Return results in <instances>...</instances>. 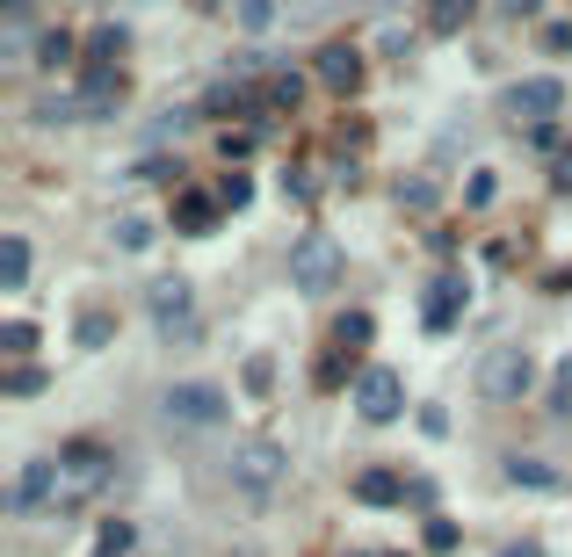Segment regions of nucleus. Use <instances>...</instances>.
Masks as SVG:
<instances>
[{
	"instance_id": "1",
	"label": "nucleus",
	"mask_w": 572,
	"mask_h": 557,
	"mask_svg": "<svg viewBox=\"0 0 572 557\" xmlns=\"http://www.w3.org/2000/svg\"><path fill=\"white\" fill-rule=\"evenodd\" d=\"M109 471H116V456L102 442H66V449H58V514L87 507L109 485Z\"/></svg>"
},
{
	"instance_id": "2",
	"label": "nucleus",
	"mask_w": 572,
	"mask_h": 557,
	"mask_svg": "<svg viewBox=\"0 0 572 557\" xmlns=\"http://www.w3.org/2000/svg\"><path fill=\"white\" fill-rule=\"evenodd\" d=\"M283 471H290V456H283L276 435H247V442L232 449V492H239V500H254V507L283 485Z\"/></svg>"
},
{
	"instance_id": "3",
	"label": "nucleus",
	"mask_w": 572,
	"mask_h": 557,
	"mask_svg": "<svg viewBox=\"0 0 572 557\" xmlns=\"http://www.w3.org/2000/svg\"><path fill=\"white\" fill-rule=\"evenodd\" d=\"M471 384H478V398H493V406H515V398L536 384V362H529V348H486Z\"/></svg>"
},
{
	"instance_id": "4",
	"label": "nucleus",
	"mask_w": 572,
	"mask_h": 557,
	"mask_svg": "<svg viewBox=\"0 0 572 557\" xmlns=\"http://www.w3.org/2000/svg\"><path fill=\"white\" fill-rule=\"evenodd\" d=\"M341 283V246L326 239V232H305L290 246V290H305V297H319V290H334Z\"/></svg>"
},
{
	"instance_id": "5",
	"label": "nucleus",
	"mask_w": 572,
	"mask_h": 557,
	"mask_svg": "<svg viewBox=\"0 0 572 557\" xmlns=\"http://www.w3.org/2000/svg\"><path fill=\"white\" fill-rule=\"evenodd\" d=\"M160 413H167V427H218V420L232 413V398H225L218 384H174V391L160 398Z\"/></svg>"
},
{
	"instance_id": "6",
	"label": "nucleus",
	"mask_w": 572,
	"mask_h": 557,
	"mask_svg": "<svg viewBox=\"0 0 572 557\" xmlns=\"http://www.w3.org/2000/svg\"><path fill=\"white\" fill-rule=\"evenodd\" d=\"M145 312H153L160 340H196V290L182 283V275H167V283H153V297H145Z\"/></svg>"
},
{
	"instance_id": "7",
	"label": "nucleus",
	"mask_w": 572,
	"mask_h": 557,
	"mask_svg": "<svg viewBox=\"0 0 572 557\" xmlns=\"http://www.w3.org/2000/svg\"><path fill=\"white\" fill-rule=\"evenodd\" d=\"M399 406H406V384H399V369H363L355 377V413L363 420H399Z\"/></svg>"
},
{
	"instance_id": "8",
	"label": "nucleus",
	"mask_w": 572,
	"mask_h": 557,
	"mask_svg": "<svg viewBox=\"0 0 572 557\" xmlns=\"http://www.w3.org/2000/svg\"><path fill=\"white\" fill-rule=\"evenodd\" d=\"M58 514V463H22L8 485V514Z\"/></svg>"
},
{
	"instance_id": "9",
	"label": "nucleus",
	"mask_w": 572,
	"mask_h": 557,
	"mask_svg": "<svg viewBox=\"0 0 572 557\" xmlns=\"http://www.w3.org/2000/svg\"><path fill=\"white\" fill-rule=\"evenodd\" d=\"M565 109V80H551V73H536V80H522L515 95H507V116H522V123H536V131H544V123Z\"/></svg>"
},
{
	"instance_id": "10",
	"label": "nucleus",
	"mask_w": 572,
	"mask_h": 557,
	"mask_svg": "<svg viewBox=\"0 0 572 557\" xmlns=\"http://www.w3.org/2000/svg\"><path fill=\"white\" fill-rule=\"evenodd\" d=\"M464 304H471V290H464V275H442V283L428 290V333H449L464 319Z\"/></svg>"
},
{
	"instance_id": "11",
	"label": "nucleus",
	"mask_w": 572,
	"mask_h": 557,
	"mask_svg": "<svg viewBox=\"0 0 572 557\" xmlns=\"http://www.w3.org/2000/svg\"><path fill=\"white\" fill-rule=\"evenodd\" d=\"M116 102H124V73H116V66H87V80H80V109H87V116H109Z\"/></svg>"
},
{
	"instance_id": "12",
	"label": "nucleus",
	"mask_w": 572,
	"mask_h": 557,
	"mask_svg": "<svg viewBox=\"0 0 572 557\" xmlns=\"http://www.w3.org/2000/svg\"><path fill=\"white\" fill-rule=\"evenodd\" d=\"M319 80L334 87V95H355V87H363V51H348V44L319 51Z\"/></svg>"
},
{
	"instance_id": "13",
	"label": "nucleus",
	"mask_w": 572,
	"mask_h": 557,
	"mask_svg": "<svg viewBox=\"0 0 572 557\" xmlns=\"http://www.w3.org/2000/svg\"><path fill=\"white\" fill-rule=\"evenodd\" d=\"M218 196H203V189H182V196H174V232H210V225H218Z\"/></svg>"
},
{
	"instance_id": "14",
	"label": "nucleus",
	"mask_w": 572,
	"mask_h": 557,
	"mask_svg": "<svg viewBox=\"0 0 572 557\" xmlns=\"http://www.w3.org/2000/svg\"><path fill=\"white\" fill-rule=\"evenodd\" d=\"M355 500H363V507H399L406 500V478L399 471H363V478H355Z\"/></svg>"
},
{
	"instance_id": "15",
	"label": "nucleus",
	"mask_w": 572,
	"mask_h": 557,
	"mask_svg": "<svg viewBox=\"0 0 572 557\" xmlns=\"http://www.w3.org/2000/svg\"><path fill=\"white\" fill-rule=\"evenodd\" d=\"M29 283V239H0V290H22Z\"/></svg>"
},
{
	"instance_id": "16",
	"label": "nucleus",
	"mask_w": 572,
	"mask_h": 557,
	"mask_svg": "<svg viewBox=\"0 0 572 557\" xmlns=\"http://www.w3.org/2000/svg\"><path fill=\"white\" fill-rule=\"evenodd\" d=\"M507 485H529V492H558V471L544 456H515L507 463Z\"/></svg>"
},
{
	"instance_id": "17",
	"label": "nucleus",
	"mask_w": 572,
	"mask_h": 557,
	"mask_svg": "<svg viewBox=\"0 0 572 557\" xmlns=\"http://www.w3.org/2000/svg\"><path fill=\"white\" fill-rule=\"evenodd\" d=\"M471 15H478V0H435V8H428V29H435V37H457Z\"/></svg>"
},
{
	"instance_id": "18",
	"label": "nucleus",
	"mask_w": 572,
	"mask_h": 557,
	"mask_svg": "<svg viewBox=\"0 0 572 557\" xmlns=\"http://www.w3.org/2000/svg\"><path fill=\"white\" fill-rule=\"evenodd\" d=\"M276 15H283L276 0H232V22L247 29V37H261V29H276Z\"/></svg>"
},
{
	"instance_id": "19",
	"label": "nucleus",
	"mask_w": 572,
	"mask_h": 557,
	"mask_svg": "<svg viewBox=\"0 0 572 557\" xmlns=\"http://www.w3.org/2000/svg\"><path fill=\"white\" fill-rule=\"evenodd\" d=\"M297 95H305V80H297V73H268L261 80V109H297Z\"/></svg>"
},
{
	"instance_id": "20",
	"label": "nucleus",
	"mask_w": 572,
	"mask_h": 557,
	"mask_svg": "<svg viewBox=\"0 0 572 557\" xmlns=\"http://www.w3.org/2000/svg\"><path fill=\"white\" fill-rule=\"evenodd\" d=\"M116 58H124V29L102 22L95 37H87V66H116Z\"/></svg>"
},
{
	"instance_id": "21",
	"label": "nucleus",
	"mask_w": 572,
	"mask_h": 557,
	"mask_svg": "<svg viewBox=\"0 0 572 557\" xmlns=\"http://www.w3.org/2000/svg\"><path fill=\"white\" fill-rule=\"evenodd\" d=\"M29 348H37V326H29V319H8V326H0V355H8V362H22Z\"/></svg>"
},
{
	"instance_id": "22",
	"label": "nucleus",
	"mask_w": 572,
	"mask_h": 557,
	"mask_svg": "<svg viewBox=\"0 0 572 557\" xmlns=\"http://www.w3.org/2000/svg\"><path fill=\"white\" fill-rule=\"evenodd\" d=\"M0 391H8V398H37V391H44V369H37V362H15Z\"/></svg>"
},
{
	"instance_id": "23",
	"label": "nucleus",
	"mask_w": 572,
	"mask_h": 557,
	"mask_svg": "<svg viewBox=\"0 0 572 557\" xmlns=\"http://www.w3.org/2000/svg\"><path fill=\"white\" fill-rule=\"evenodd\" d=\"M66 58H73V37L66 29H44L37 37V66H66Z\"/></svg>"
},
{
	"instance_id": "24",
	"label": "nucleus",
	"mask_w": 572,
	"mask_h": 557,
	"mask_svg": "<svg viewBox=\"0 0 572 557\" xmlns=\"http://www.w3.org/2000/svg\"><path fill=\"white\" fill-rule=\"evenodd\" d=\"M37 116H44V123H80L87 109H80V95H44V102H37Z\"/></svg>"
},
{
	"instance_id": "25",
	"label": "nucleus",
	"mask_w": 572,
	"mask_h": 557,
	"mask_svg": "<svg viewBox=\"0 0 572 557\" xmlns=\"http://www.w3.org/2000/svg\"><path fill=\"white\" fill-rule=\"evenodd\" d=\"M116 246H124V254H145V246H153V225L145 218H116Z\"/></svg>"
},
{
	"instance_id": "26",
	"label": "nucleus",
	"mask_w": 572,
	"mask_h": 557,
	"mask_svg": "<svg viewBox=\"0 0 572 557\" xmlns=\"http://www.w3.org/2000/svg\"><path fill=\"white\" fill-rule=\"evenodd\" d=\"M95 557H131V521H102V543Z\"/></svg>"
},
{
	"instance_id": "27",
	"label": "nucleus",
	"mask_w": 572,
	"mask_h": 557,
	"mask_svg": "<svg viewBox=\"0 0 572 557\" xmlns=\"http://www.w3.org/2000/svg\"><path fill=\"white\" fill-rule=\"evenodd\" d=\"M218 203H225V210H247V203H254V181H247V174H225V181H218Z\"/></svg>"
},
{
	"instance_id": "28",
	"label": "nucleus",
	"mask_w": 572,
	"mask_h": 557,
	"mask_svg": "<svg viewBox=\"0 0 572 557\" xmlns=\"http://www.w3.org/2000/svg\"><path fill=\"white\" fill-rule=\"evenodd\" d=\"M247 391H254V398L276 391V362H268V355H247Z\"/></svg>"
},
{
	"instance_id": "29",
	"label": "nucleus",
	"mask_w": 572,
	"mask_h": 557,
	"mask_svg": "<svg viewBox=\"0 0 572 557\" xmlns=\"http://www.w3.org/2000/svg\"><path fill=\"white\" fill-rule=\"evenodd\" d=\"M334 340H341V348L355 355V348H363V340H370V319H363V312H348V319L334 326Z\"/></svg>"
},
{
	"instance_id": "30",
	"label": "nucleus",
	"mask_w": 572,
	"mask_h": 557,
	"mask_svg": "<svg viewBox=\"0 0 572 557\" xmlns=\"http://www.w3.org/2000/svg\"><path fill=\"white\" fill-rule=\"evenodd\" d=\"M341 0H290V22H326Z\"/></svg>"
},
{
	"instance_id": "31",
	"label": "nucleus",
	"mask_w": 572,
	"mask_h": 557,
	"mask_svg": "<svg viewBox=\"0 0 572 557\" xmlns=\"http://www.w3.org/2000/svg\"><path fill=\"white\" fill-rule=\"evenodd\" d=\"M399 203H406V210H435V181H406Z\"/></svg>"
},
{
	"instance_id": "32",
	"label": "nucleus",
	"mask_w": 572,
	"mask_h": 557,
	"mask_svg": "<svg viewBox=\"0 0 572 557\" xmlns=\"http://www.w3.org/2000/svg\"><path fill=\"white\" fill-rule=\"evenodd\" d=\"M551 413H572V355L558 362V391H551Z\"/></svg>"
},
{
	"instance_id": "33",
	"label": "nucleus",
	"mask_w": 572,
	"mask_h": 557,
	"mask_svg": "<svg viewBox=\"0 0 572 557\" xmlns=\"http://www.w3.org/2000/svg\"><path fill=\"white\" fill-rule=\"evenodd\" d=\"M102 340H109V319L87 312V319H80V348H102Z\"/></svg>"
},
{
	"instance_id": "34",
	"label": "nucleus",
	"mask_w": 572,
	"mask_h": 557,
	"mask_svg": "<svg viewBox=\"0 0 572 557\" xmlns=\"http://www.w3.org/2000/svg\"><path fill=\"white\" fill-rule=\"evenodd\" d=\"M428 550H457V521H428Z\"/></svg>"
},
{
	"instance_id": "35",
	"label": "nucleus",
	"mask_w": 572,
	"mask_h": 557,
	"mask_svg": "<svg viewBox=\"0 0 572 557\" xmlns=\"http://www.w3.org/2000/svg\"><path fill=\"white\" fill-rule=\"evenodd\" d=\"M283 189H290L297 203H312V196H319V181H312V174H283Z\"/></svg>"
},
{
	"instance_id": "36",
	"label": "nucleus",
	"mask_w": 572,
	"mask_h": 557,
	"mask_svg": "<svg viewBox=\"0 0 572 557\" xmlns=\"http://www.w3.org/2000/svg\"><path fill=\"white\" fill-rule=\"evenodd\" d=\"M254 152V131H225V160H247Z\"/></svg>"
},
{
	"instance_id": "37",
	"label": "nucleus",
	"mask_w": 572,
	"mask_h": 557,
	"mask_svg": "<svg viewBox=\"0 0 572 557\" xmlns=\"http://www.w3.org/2000/svg\"><path fill=\"white\" fill-rule=\"evenodd\" d=\"M551 181H558V189H572V152H558V174H551Z\"/></svg>"
},
{
	"instance_id": "38",
	"label": "nucleus",
	"mask_w": 572,
	"mask_h": 557,
	"mask_svg": "<svg viewBox=\"0 0 572 557\" xmlns=\"http://www.w3.org/2000/svg\"><path fill=\"white\" fill-rule=\"evenodd\" d=\"M500 8H507V15H536L544 0H500Z\"/></svg>"
},
{
	"instance_id": "39",
	"label": "nucleus",
	"mask_w": 572,
	"mask_h": 557,
	"mask_svg": "<svg viewBox=\"0 0 572 557\" xmlns=\"http://www.w3.org/2000/svg\"><path fill=\"white\" fill-rule=\"evenodd\" d=\"M0 8H8V22H22L29 8H37V0H0Z\"/></svg>"
},
{
	"instance_id": "40",
	"label": "nucleus",
	"mask_w": 572,
	"mask_h": 557,
	"mask_svg": "<svg viewBox=\"0 0 572 557\" xmlns=\"http://www.w3.org/2000/svg\"><path fill=\"white\" fill-rule=\"evenodd\" d=\"M500 557H544V550H536V543H507Z\"/></svg>"
}]
</instances>
